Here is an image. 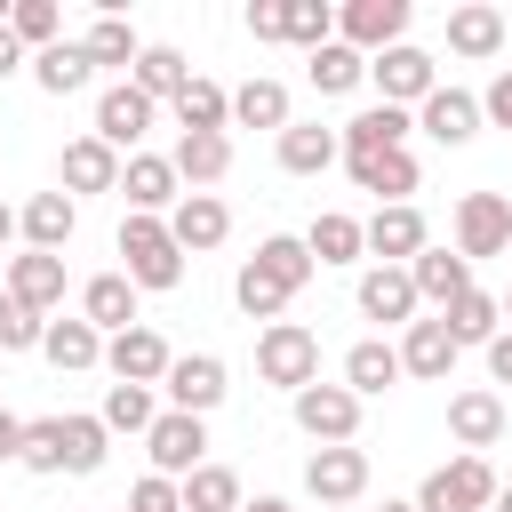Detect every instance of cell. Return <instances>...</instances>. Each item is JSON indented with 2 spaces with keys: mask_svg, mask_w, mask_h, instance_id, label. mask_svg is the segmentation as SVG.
<instances>
[{
  "mask_svg": "<svg viewBox=\"0 0 512 512\" xmlns=\"http://www.w3.org/2000/svg\"><path fill=\"white\" fill-rule=\"evenodd\" d=\"M360 248L368 256H384V264H416L424 248H432V232H424V208H376L368 224H360Z\"/></svg>",
  "mask_w": 512,
  "mask_h": 512,
  "instance_id": "cell-11",
  "label": "cell"
},
{
  "mask_svg": "<svg viewBox=\"0 0 512 512\" xmlns=\"http://www.w3.org/2000/svg\"><path fill=\"white\" fill-rule=\"evenodd\" d=\"M496 504V464L488 456H448V464H432L424 472V488H416V512H488Z\"/></svg>",
  "mask_w": 512,
  "mask_h": 512,
  "instance_id": "cell-2",
  "label": "cell"
},
{
  "mask_svg": "<svg viewBox=\"0 0 512 512\" xmlns=\"http://www.w3.org/2000/svg\"><path fill=\"white\" fill-rule=\"evenodd\" d=\"M480 352H488V376H496V384H512V328H496Z\"/></svg>",
  "mask_w": 512,
  "mask_h": 512,
  "instance_id": "cell-50",
  "label": "cell"
},
{
  "mask_svg": "<svg viewBox=\"0 0 512 512\" xmlns=\"http://www.w3.org/2000/svg\"><path fill=\"white\" fill-rule=\"evenodd\" d=\"M152 112H160V104H152V96H136V88L120 80V88H104V96H96V128H88V136H96V144H112V152H120V144L136 152V144H144V128H152Z\"/></svg>",
  "mask_w": 512,
  "mask_h": 512,
  "instance_id": "cell-14",
  "label": "cell"
},
{
  "mask_svg": "<svg viewBox=\"0 0 512 512\" xmlns=\"http://www.w3.org/2000/svg\"><path fill=\"white\" fill-rule=\"evenodd\" d=\"M392 352H400V376H424V384H448V368H456V336L440 320H408V336Z\"/></svg>",
  "mask_w": 512,
  "mask_h": 512,
  "instance_id": "cell-20",
  "label": "cell"
},
{
  "mask_svg": "<svg viewBox=\"0 0 512 512\" xmlns=\"http://www.w3.org/2000/svg\"><path fill=\"white\" fill-rule=\"evenodd\" d=\"M408 128H416V120H408L400 104H368V112H352V120L336 128V152H344V160H376V152H400Z\"/></svg>",
  "mask_w": 512,
  "mask_h": 512,
  "instance_id": "cell-12",
  "label": "cell"
},
{
  "mask_svg": "<svg viewBox=\"0 0 512 512\" xmlns=\"http://www.w3.org/2000/svg\"><path fill=\"white\" fill-rule=\"evenodd\" d=\"M144 448H152V472H160V480H184V472H200V464H208V416L160 408V416H152V432H144Z\"/></svg>",
  "mask_w": 512,
  "mask_h": 512,
  "instance_id": "cell-5",
  "label": "cell"
},
{
  "mask_svg": "<svg viewBox=\"0 0 512 512\" xmlns=\"http://www.w3.org/2000/svg\"><path fill=\"white\" fill-rule=\"evenodd\" d=\"M496 304H504V320H512V296H496Z\"/></svg>",
  "mask_w": 512,
  "mask_h": 512,
  "instance_id": "cell-58",
  "label": "cell"
},
{
  "mask_svg": "<svg viewBox=\"0 0 512 512\" xmlns=\"http://www.w3.org/2000/svg\"><path fill=\"white\" fill-rule=\"evenodd\" d=\"M232 120L240 128H288V88L280 80H240L232 88Z\"/></svg>",
  "mask_w": 512,
  "mask_h": 512,
  "instance_id": "cell-40",
  "label": "cell"
},
{
  "mask_svg": "<svg viewBox=\"0 0 512 512\" xmlns=\"http://www.w3.org/2000/svg\"><path fill=\"white\" fill-rule=\"evenodd\" d=\"M280 40L304 48V56L328 48V40H336V8H328V0H280Z\"/></svg>",
  "mask_w": 512,
  "mask_h": 512,
  "instance_id": "cell-37",
  "label": "cell"
},
{
  "mask_svg": "<svg viewBox=\"0 0 512 512\" xmlns=\"http://www.w3.org/2000/svg\"><path fill=\"white\" fill-rule=\"evenodd\" d=\"M56 176H64V200H72V192H120V152L96 144V136H72Z\"/></svg>",
  "mask_w": 512,
  "mask_h": 512,
  "instance_id": "cell-22",
  "label": "cell"
},
{
  "mask_svg": "<svg viewBox=\"0 0 512 512\" xmlns=\"http://www.w3.org/2000/svg\"><path fill=\"white\" fill-rule=\"evenodd\" d=\"M40 336H48V320L24 312L16 296H0V352H40Z\"/></svg>",
  "mask_w": 512,
  "mask_h": 512,
  "instance_id": "cell-47",
  "label": "cell"
},
{
  "mask_svg": "<svg viewBox=\"0 0 512 512\" xmlns=\"http://www.w3.org/2000/svg\"><path fill=\"white\" fill-rule=\"evenodd\" d=\"M248 32L256 40H280V0H248Z\"/></svg>",
  "mask_w": 512,
  "mask_h": 512,
  "instance_id": "cell-51",
  "label": "cell"
},
{
  "mask_svg": "<svg viewBox=\"0 0 512 512\" xmlns=\"http://www.w3.org/2000/svg\"><path fill=\"white\" fill-rule=\"evenodd\" d=\"M344 152H336V128H320V120H288L280 128V168L288 176H320V168H336Z\"/></svg>",
  "mask_w": 512,
  "mask_h": 512,
  "instance_id": "cell-28",
  "label": "cell"
},
{
  "mask_svg": "<svg viewBox=\"0 0 512 512\" xmlns=\"http://www.w3.org/2000/svg\"><path fill=\"white\" fill-rule=\"evenodd\" d=\"M376 512H416V504H392V496H384V504H376Z\"/></svg>",
  "mask_w": 512,
  "mask_h": 512,
  "instance_id": "cell-57",
  "label": "cell"
},
{
  "mask_svg": "<svg viewBox=\"0 0 512 512\" xmlns=\"http://www.w3.org/2000/svg\"><path fill=\"white\" fill-rule=\"evenodd\" d=\"M160 392H168V408L208 416V408L232 392V368H224L216 352H176V360H168V376H160Z\"/></svg>",
  "mask_w": 512,
  "mask_h": 512,
  "instance_id": "cell-7",
  "label": "cell"
},
{
  "mask_svg": "<svg viewBox=\"0 0 512 512\" xmlns=\"http://www.w3.org/2000/svg\"><path fill=\"white\" fill-rule=\"evenodd\" d=\"M296 400V424L320 440V448H344L352 432H360V400L344 392V384H304V392H288Z\"/></svg>",
  "mask_w": 512,
  "mask_h": 512,
  "instance_id": "cell-10",
  "label": "cell"
},
{
  "mask_svg": "<svg viewBox=\"0 0 512 512\" xmlns=\"http://www.w3.org/2000/svg\"><path fill=\"white\" fill-rule=\"evenodd\" d=\"M168 168H176V184H192V192H208L224 168H232V136H176V152H168Z\"/></svg>",
  "mask_w": 512,
  "mask_h": 512,
  "instance_id": "cell-31",
  "label": "cell"
},
{
  "mask_svg": "<svg viewBox=\"0 0 512 512\" xmlns=\"http://www.w3.org/2000/svg\"><path fill=\"white\" fill-rule=\"evenodd\" d=\"M104 448H112V432L96 424V416H64V472H104Z\"/></svg>",
  "mask_w": 512,
  "mask_h": 512,
  "instance_id": "cell-46",
  "label": "cell"
},
{
  "mask_svg": "<svg viewBox=\"0 0 512 512\" xmlns=\"http://www.w3.org/2000/svg\"><path fill=\"white\" fill-rule=\"evenodd\" d=\"M8 240H16V208L0 200V248H8Z\"/></svg>",
  "mask_w": 512,
  "mask_h": 512,
  "instance_id": "cell-55",
  "label": "cell"
},
{
  "mask_svg": "<svg viewBox=\"0 0 512 512\" xmlns=\"http://www.w3.org/2000/svg\"><path fill=\"white\" fill-rule=\"evenodd\" d=\"M368 80L384 88V104H400V112H408V104H424V96L440 88V64H432L424 48H408V40H400V48L368 56Z\"/></svg>",
  "mask_w": 512,
  "mask_h": 512,
  "instance_id": "cell-9",
  "label": "cell"
},
{
  "mask_svg": "<svg viewBox=\"0 0 512 512\" xmlns=\"http://www.w3.org/2000/svg\"><path fill=\"white\" fill-rule=\"evenodd\" d=\"M80 320H88L96 336H120V328H136V288H128L120 272H96V280L80 288Z\"/></svg>",
  "mask_w": 512,
  "mask_h": 512,
  "instance_id": "cell-26",
  "label": "cell"
},
{
  "mask_svg": "<svg viewBox=\"0 0 512 512\" xmlns=\"http://www.w3.org/2000/svg\"><path fill=\"white\" fill-rule=\"evenodd\" d=\"M8 32H16V48L40 56V48L64 40V8H56V0H16V8H8Z\"/></svg>",
  "mask_w": 512,
  "mask_h": 512,
  "instance_id": "cell-43",
  "label": "cell"
},
{
  "mask_svg": "<svg viewBox=\"0 0 512 512\" xmlns=\"http://www.w3.org/2000/svg\"><path fill=\"white\" fill-rule=\"evenodd\" d=\"M176 120H184V136H224L232 128V88H216V80H184V96H176Z\"/></svg>",
  "mask_w": 512,
  "mask_h": 512,
  "instance_id": "cell-30",
  "label": "cell"
},
{
  "mask_svg": "<svg viewBox=\"0 0 512 512\" xmlns=\"http://www.w3.org/2000/svg\"><path fill=\"white\" fill-rule=\"evenodd\" d=\"M504 424H512V416H504V400H496L488 384H472V392H456V400H448V432H456V448H464V456L496 448V440H504Z\"/></svg>",
  "mask_w": 512,
  "mask_h": 512,
  "instance_id": "cell-17",
  "label": "cell"
},
{
  "mask_svg": "<svg viewBox=\"0 0 512 512\" xmlns=\"http://www.w3.org/2000/svg\"><path fill=\"white\" fill-rule=\"evenodd\" d=\"M360 320H416V280H408V264H376V272H360Z\"/></svg>",
  "mask_w": 512,
  "mask_h": 512,
  "instance_id": "cell-23",
  "label": "cell"
},
{
  "mask_svg": "<svg viewBox=\"0 0 512 512\" xmlns=\"http://www.w3.org/2000/svg\"><path fill=\"white\" fill-rule=\"evenodd\" d=\"M120 256H128L120 280H128L136 296H144V288L160 296V288L184 280V248L168 240V216H128V224H120Z\"/></svg>",
  "mask_w": 512,
  "mask_h": 512,
  "instance_id": "cell-1",
  "label": "cell"
},
{
  "mask_svg": "<svg viewBox=\"0 0 512 512\" xmlns=\"http://www.w3.org/2000/svg\"><path fill=\"white\" fill-rule=\"evenodd\" d=\"M440 328L456 336V352H464V344H488V336L504 328V304H496L488 288H464V296H456V304L440 312Z\"/></svg>",
  "mask_w": 512,
  "mask_h": 512,
  "instance_id": "cell-33",
  "label": "cell"
},
{
  "mask_svg": "<svg viewBox=\"0 0 512 512\" xmlns=\"http://www.w3.org/2000/svg\"><path fill=\"white\" fill-rule=\"evenodd\" d=\"M176 496H184V512H240V472L232 464H200V472L176 480Z\"/></svg>",
  "mask_w": 512,
  "mask_h": 512,
  "instance_id": "cell-36",
  "label": "cell"
},
{
  "mask_svg": "<svg viewBox=\"0 0 512 512\" xmlns=\"http://www.w3.org/2000/svg\"><path fill=\"white\" fill-rule=\"evenodd\" d=\"M152 384H104V408H96V424L104 432H152Z\"/></svg>",
  "mask_w": 512,
  "mask_h": 512,
  "instance_id": "cell-42",
  "label": "cell"
},
{
  "mask_svg": "<svg viewBox=\"0 0 512 512\" xmlns=\"http://www.w3.org/2000/svg\"><path fill=\"white\" fill-rule=\"evenodd\" d=\"M392 384H400V352H392L384 336H368V344L344 352V392H352V400H376V392H392Z\"/></svg>",
  "mask_w": 512,
  "mask_h": 512,
  "instance_id": "cell-29",
  "label": "cell"
},
{
  "mask_svg": "<svg viewBox=\"0 0 512 512\" xmlns=\"http://www.w3.org/2000/svg\"><path fill=\"white\" fill-rule=\"evenodd\" d=\"M256 376H264V384H280V392L320 384V336H312V328H296V320H272V328L256 336Z\"/></svg>",
  "mask_w": 512,
  "mask_h": 512,
  "instance_id": "cell-3",
  "label": "cell"
},
{
  "mask_svg": "<svg viewBox=\"0 0 512 512\" xmlns=\"http://www.w3.org/2000/svg\"><path fill=\"white\" fill-rule=\"evenodd\" d=\"M496 512H512V480H496Z\"/></svg>",
  "mask_w": 512,
  "mask_h": 512,
  "instance_id": "cell-56",
  "label": "cell"
},
{
  "mask_svg": "<svg viewBox=\"0 0 512 512\" xmlns=\"http://www.w3.org/2000/svg\"><path fill=\"white\" fill-rule=\"evenodd\" d=\"M80 48H88V64H136V56H144V40L128 32V16H96V24L80 32Z\"/></svg>",
  "mask_w": 512,
  "mask_h": 512,
  "instance_id": "cell-44",
  "label": "cell"
},
{
  "mask_svg": "<svg viewBox=\"0 0 512 512\" xmlns=\"http://www.w3.org/2000/svg\"><path fill=\"white\" fill-rule=\"evenodd\" d=\"M8 296L24 304V312H56L64 304V256H40V248H24V256H8Z\"/></svg>",
  "mask_w": 512,
  "mask_h": 512,
  "instance_id": "cell-18",
  "label": "cell"
},
{
  "mask_svg": "<svg viewBox=\"0 0 512 512\" xmlns=\"http://www.w3.org/2000/svg\"><path fill=\"white\" fill-rule=\"evenodd\" d=\"M0 416H8V408H0Z\"/></svg>",
  "mask_w": 512,
  "mask_h": 512,
  "instance_id": "cell-59",
  "label": "cell"
},
{
  "mask_svg": "<svg viewBox=\"0 0 512 512\" xmlns=\"http://www.w3.org/2000/svg\"><path fill=\"white\" fill-rule=\"evenodd\" d=\"M416 120H424L432 144H472V136H480V96H464V88H432V96L416 104Z\"/></svg>",
  "mask_w": 512,
  "mask_h": 512,
  "instance_id": "cell-21",
  "label": "cell"
},
{
  "mask_svg": "<svg viewBox=\"0 0 512 512\" xmlns=\"http://www.w3.org/2000/svg\"><path fill=\"white\" fill-rule=\"evenodd\" d=\"M16 448H24V424H16V416H0V464H16Z\"/></svg>",
  "mask_w": 512,
  "mask_h": 512,
  "instance_id": "cell-53",
  "label": "cell"
},
{
  "mask_svg": "<svg viewBox=\"0 0 512 512\" xmlns=\"http://www.w3.org/2000/svg\"><path fill=\"white\" fill-rule=\"evenodd\" d=\"M408 280H416V304H440V312H448V304L472 288V264H464L456 248H424V256L408 264Z\"/></svg>",
  "mask_w": 512,
  "mask_h": 512,
  "instance_id": "cell-25",
  "label": "cell"
},
{
  "mask_svg": "<svg viewBox=\"0 0 512 512\" xmlns=\"http://www.w3.org/2000/svg\"><path fill=\"white\" fill-rule=\"evenodd\" d=\"M248 264H256V272H264V280H280V288H288V296H296V288H304V280H312V272H320V264H312V256H304V240H288V232H272V240H264V248H256V256H248Z\"/></svg>",
  "mask_w": 512,
  "mask_h": 512,
  "instance_id": "cell-41",
  "label": "cell"
},
{
  "mask_svg": "<svg viewBox=\"0 0 512 512\" xmlns=\"http://www.w3.org/2000/svg\"><path fill=\"white\" fill-rule=\"evenodd\" d=\"M32 80H40L48 96H80V88L96 80V64H88V48H80V40H56V48H40V56H32Z\"/></svg>",
  "mask_w": 512,
  "mask_h": 512,
  "instance_id": "cell-32",
  "label": "cell"
},
{
  "mask_svg": "<svg viewBox=\"0 0 512 512\" xmlns=\"http://www.w3.org/2000/svg\"><path fill=\"white\" fill-rule=\"evenodd\" d=\"M448 48L456 56H496L504 48V8H488V0H464V8H448Z\"/></svg>",
  "mask_w": 512,
  "mask_h": 512,
  "instance_id": "cell-27",
  "label": "cell"
},
{
  "mask_svg": "<svg viewBox=\"0 0 512 512\" xmlns=\"http://www.w3.org/2000/svg\"><path fill=\"white\" fill-rule=\"evenodd\" d=\"M128 512H184V496H176V480H160V472H144V480L128 488Z\"/></svg>",
  "mask_w": 512,
  "mask_h": 512,
  "instance_id": "cell-48",
  "label": "cell"
},
{
  "mask_svg": "<svg viewBox=\"0 0 512 512\" xmlns=\"http://www.w3.org/2000/svg\"><path fill=\"white\" fill-rule=\"evenodd\" d=\"M344 168H352V184H360V192H376L384 208H400V200L416 192V176H424L408 144H400V152H376V160H344Z\"/></svg>",
  "mask_w": 512,
  "mask_h": 512,
  "instance_id": "cell-24",
  "label": "cell"
},
{
  "mask_svg": "<svg viewBox=\"0 0 512 512\" xmlns=\"http://www.w3.org/2000/svg\"><path fill=\"white\" fill-rule=\"evenodd\" d=\"M16 464H24V472H40V480H48V472H64V416H32V424H24Z\"/></svg>",
  "mask_w": 512,
  "mask_h": 512,
  "instance_id": "cell-45",
  "label": "cell"
},
{
  "mask_svg": "<svg viewBox=\"0 0 512 512\" xmlns=\"http://www.w3.org/2000/svg\"><path fill=\"white\" fill-rule=\"evenodd\" d=\"M24 64H32V56H24V48H16V32L0 24V80H8V72H24Z\"/></svg>",
  "mask_w": 512,
  "mask_h": 512,
  "instance_id": "cell-52",
  "label": "cell"
},
{
  "mask_svg": "<svg viewBox=\"0 0 512 512\" xmlns=\"http://www.w3.org/2000/svg\"><path fill=\"white\" fill-rule=\"evenodd\" d=\"M304 72H312V88H320V96H344V88H360V80H368V56H360V48H344V40H328V48H312V56H304Z\"/></svg>",
  "mask_w": 512,
  "mask_h": 512,
  "instance_id": "cell-38",
  "label": "cell"
},
{
  "mask_svg": "<svg viewBox=\"0 0 512 512\" xmlns=\"http://www.w3.org/2000/svg\"><path fill=\"white\" fill-rule=\"evenodd\" d=\"M120 192H128V216H160V208L184 200L168 152H128V160H120Z\"/></svg>",
  "mask_w": 512,
  "mask_h": 512,
  "instance_id": "cell-15",
  "label": "cell"
},
{
  "mask_svg": "<svg viewBox=\"0 0 512 512\" xmlns=\"http://www.w3.org/2000/svg\"><path fill=\"white\" fill-rule=\"evenodd\" d=\"M480 120L512 128V72H496V80H488V96H480Z\"/></svg>",
  "mask_w": 512,
  "mask_h": 512,
  "instance_id": "cell-49",
  "label": "cell"
},
{
  "mask_svg": "<svg viewBox=\"0 0 512 512\" xmlns=\"http://www.w3.org/2000/svg\"><path fill=\"white\" fill-rule=\"evenodd\" d=\"M40 352H48V368H96L104 360V336L88 328V320H48V336H40Z\"/></svg>",
  "mask_w": 512,
  "mask_h": 512,
  "instance_id": "cell-35",
  "label": "cell"
},
{
  "mask_svg": "<svg viewBox=\"0 0 512 512\" xmlns=\"http://www.w3.org/2000/svg\"><path fill=\"white\" fill-rule=\"evenodd\" d=\"M304 488H312V504L320 512H352L360 496H368V448H312L304 456Z\"/></svg>",
  "mask_w": 512,
  "mask_h": 512,
  "instance_id": "cell-4",
  "label": "cell"
},
{
  "mask_svg": "<svg viewBox=\"0 0 512 512\" xmlns=\"http://www.w3.org/2000/svg\"><path fill=\"white\" fill-rule=\"evenodd\" d=\"M16 232H24V248L64 256V240L80 232V208H72L64 192H32V200H24V216H16Z\"/></svg>",
  "mask_w": 512,
  "mask_h": 512,
  "instance_id": "cell-19",
  "label": "cell"
},
{
  "mask_svg": "<svg viewBox=\"0 0 512 512\" xmlns=\"http://www.w3.org/2000/svg\"><path fill=\"white\" fill-rule=\"evenodd\" d=\"M224 232H232V208H224L216 192H184V200L168 208V240H176L184 256H200V248H224Z\"/></svg>",
  "mask_w": 512,
  "mask_h": 512,
  "instance_id": "cell-16",
  "label": "cell"
},
{
  "mask_svg": "<svg viewBox=\"0 0 512 512\" xmlns=\"http://www.w3.org/2000/svg\"><path fill=\"white\" fill-rule=\"evenodd\" d=\"M240 512H296L288 496H256V504H240Z\"/></svg>",
  "mask_w": 512,
  "mask_h": 512,
  "instance_id": "cell-54",
  "label": "cell"
},
{
  "mask_svg": "<svg viewBox=\"0 0 512 512\" xmlns=\"http://www.w3.org/2000/svg\"><path fill=\"white\" fill-rule=\"evenodd\" d=\"M184 80H192V64H184L176 48H144V56L128 64V88H136V96H152V104H160V96L176 104V96H184Z\"/></svg>",
  "mask_w": 512,
  "mask_h": 512,
  "instance_id": "cell-34",
  "label": "cell"
},
{
  "mask_svg": "<svg viewBox=\"0 0 512 512\" xmlns=\"http://www.w3.org/2000/svg\"><path fill=\"white\" fill-rule=\"evenodd\" d=\"M512 248V200L504 192H464L456 200V256L480 264V256H504Z\"/></svg>",
  "mask_w": 512,
  "mask_h": 512,
  "instance_id": "cell-6",
  "label": "cell"
},
{
  "mask_svg": "<svg viewBox=\"0 0 512 512\" xmlns=\"http://www.w3.org/2000/svg\"><path fill=\"white\" fill-rule=\"evenodd\" d=\"M400 32H408V0H344L336 8V40L360 48V56L400 48Z\"/></svg>",
  "mask_w": 512,
  "mask_h": 512,
  "instance_id": "cell-8",
  "label": "cell"
},
{
  "mask_svg": "<svg viewBox=\"0 0 512 512\" xmlns=\"http://www.w3.org/2000/svg\"><path fill=\"white\" fill-rule=\"evenodd\" d=\"M304 256H312V264H352V256H360V216H344V208L312 216V232H304Z\"/></svg>",
  "mask_w": 512,
  "mask_h": 512,
  "instance_id": "cell-39",
  "label": "cell"
},
{
  "mask_svg": "<svg viewBox=\"0 0 512 512\" xmlns=\"http://www.w3.org/2000/svg\"><path fill=\"white\" fill-rule=\"evenodd\" d=\"M168 360H176V352H168V336H160V328H144V320H136V328H120V336L104 344V368H112L120 384H160V376H168Z\"/></svg>",
  "mask_w": 512,
  "mask_h": 512,
  "instance_id": "cell-13",
  "label": "cell"
}]
</instances>
